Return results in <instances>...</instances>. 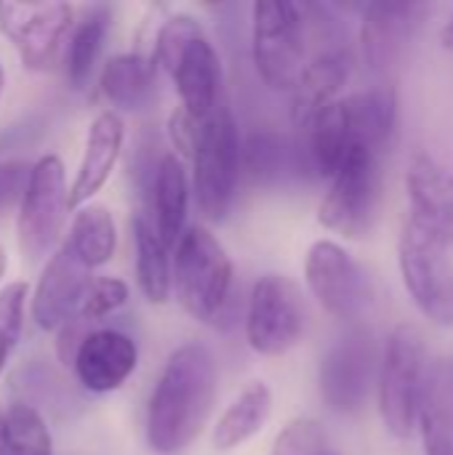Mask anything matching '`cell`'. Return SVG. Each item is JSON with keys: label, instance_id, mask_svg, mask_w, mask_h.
Here are the masks:
<instances>
[{"label": "cell", "instance_id": "34", "mask_svg": "<svg viewBox=\"0 0 453 455\" xmlns=\"http://www.w3.org/2000/svg\"><path fill=\"white\" fill-rule=\"evenodd\" d=\"M419 435H422V448L425 455H453V427L449 416L430 400L422 408L419 416Z\"/></svg>", "mask_w": 453, "mask_h": 455}, {"label": "cell", "instance_id": "32", "mask_svg": "<svg viewBox=\"0 0 453 455\" xmlns=\"http://www.w3.org/2000/svg\"><path fill=\"white\" fill-rule=\"evenodd\" d=\"M125 304H128V285L123 280H117V277H93L77 315L83 320H88V323H96V320L109 317L112 312H117Z\"/></svg>", "mask_w": 453, "mask_h": 455}, {"label": "cell", "instance_id": "22", "mask_svg": "<svg viewBox=\"0 0 453 455\" xmlns=\"http://www.w3.org/2000/svg\"><path fill=\"white\" fill-rule=\"evenodd\" d=\"M155 77H158V64L152 56L117 53L107 59V64L101 67L99 88L112 107L123 112H136L152 101Z\"/></svg>", "mask_w": 453, "mask_h": 455}, {"label": "cell", "instance_id": "35", "mask_svg": "<svg viewBox=\"0 0 453 455\" xmlns=\"http://www.w3.org/2000/svg\"><path fill=\"white\" fill-rule=\"evenodd\" d=\"M27 179H29V165H24L21 160L0 163V219L24 195Z\"/></svg>", "mask_w": 453, "mask_h": 455}, {"label": "cell", "instance_id": "14", "mask_svg": "<svg viewBox=\"0 0 453 455\" xmlns=\"http://www.w3.org/2000/svg\"><path fill=\"white\" fill-rule=\"evenodd\" d=\"M91 280V269L75 256L69 243L59 245V251L48 259L32 296V320L37 328L53 333L75 317Z\"/></svg>", "mask_w": 453, "mask_h": 455}, {"label": "cell", "instance_id": "5", "mask_svg": "<svg viewBox=\"0 0 453 455\" xmlns=\"http://www.w3.org/2000/svg\"><path fill=\"white\" fill-rule=\"evenodd\" d=\"M384 155L363 144L352 147L342 168L334 173L331 187L320 203L318 221L347 240L371 235L384 189Z\"/></svg>", "mask_w": 453, "mask_h": 455}, {"label": "cell", "instance_id": "20", "mask_svg": "<svg viewBox=\"0 0 453 455\" xmlns=\"http://www.w3.org/2000/svg\"><path fill=\"white\" fill-rule=\"evenodd\" d=\"M187 208H190V179L184 163L168 152L158 160L152 176V224L160 240L176 251L179 240L184 237L187 227Z\"/></svg>", "mask_w": 453, "mask_h": 455}, {"label": "cell", "instance_id": "11", "mask_svg": "<svg viewBox=\"0 0 453 455\" xmlns=\"http://www.w3.org/2000/svg\"><path fill=\"white\" fill-rule=\"evenodd\" d=\"M379 379L376 344L368 331L355 328L336 339L320 357L318 384L328 411L355 416L363 411L371 387Z\"/></svg>", "mask_w": 453, "mask_h": 455}, {"label": "cell", "instance_id": "12", "mask_svg": "<svg viewBox=\"0 0 453 455\" xmlns=\"http://www.w3.org/2000/svg\"><path fill=\"white\" fill-rule=\"evenodd\" d=\"M0 32L16 45L27 69H45L72 35L67 3H0Z\"/></svg>", "mask_w": 453, "mask_h": 455}, {"label": "cell", "instance_id": "16", "mask_svg": "<svg viewBox=\"0 0 453 455\" xmlns=\"http://www.w3.org/2000/svg\"><path fill=\"white\" fill-rule=\"evenodd\" d=\"M136 363H139V349L133 339L112 328H101V331H91L83 339L72 368L83 389L93 395H107L120 389L131 379Z\"/></svg>", "mask_w": 453, "mask_h": 455}, {"label": "cell", "instance_id": "27", "mask_svg": "<svg viewBox=\"0 0 453 455\" xmlns=\"http://www.w3.org/2000/svg\"><path fill=\"white\" fill-rule=\"evenodd\" d=\"M67 243L88 269L104 267L115 256V248H117V229L112 221V213L104 205L80 208L72 221Z\"/></svg>", "mask_w": 453, "mask_h": 455}, {"label": "cell", "instance_id": "28", "mask_svg": "<svg viewBox=\"0 0 453 455\" xmlns=\"http://www.w3.org/2000/svg\"><path fill=\"white\" fill-rule=\"evenodd\" d=\"M3 455H53L48 427L35 408L16 403L5 413Z\"/></svg>", "mask_w": 453, "mask_h": 455}, {"label": "cell", "instance_id": "39", "mask_svg": "<svg viewBox=\"0 0 453 455\" xmlns=\"http://www.w3.org/2000/svg\"><path fill=\"white\" fill-rule=\"evenodd\" d=\"M3 85H5V75H3V67H0V99H3Z\"/></svg>", "mask_w": 453, "mask_h": 455}, {"label": "cell", "instance_id": "21", "mask_svg": "<svg viewBox=\"0 0 453 455\" xmlns=\"http://www.w3.org/2000/svg\"><path fill=\"white\" fill-rule=\"evenodd\" d=\"M302 133H304L307 163L312 165L318 176H326V179H334V173L347 160L350 149L358 147L344 99L326 107L312 123L302 128Z\"/></svg>", "mask_w": 453, "mask_h": 455}, {"label": "cell", "instance_id": "2", "mask_svg": "<svg viewBox=\"0 0 453 455\" xmlns=\"http://www.w3.org/2000/svg\"><path fill=\"white\" fill-rule=\"evenodd\" d=\"M235 267L224 245L206 229L190 227L174 256V291L182 309L203 325H224L232 309Z\"/></svg>", "mask_w": 453, "mask_h": 455}, {"label": "cell", "instance_id": "1", "mask_svg": "<svg viewBox=\"0 0 453 455\" xmlns=\"http://www.w3.org/2000/svg\"><path fill=\"white\" fill-rule=\"evenodd\" d=\"M216 400V363L203 344L179 347L147 403V445L158 455L182 453L208 424Z\"/></svg>", "mask_w": 453, "mask_h": 455}, {"label": "cell", "instance_id": "23", "mask_svg": "<svg viewBox=\"0 0 453 455\" xmlns=\"http://www.w3.org/2000/svg\"><path fill=\"white\" fill-rule=\"evenodd\" d=\"M272 416V392L264 381H251L216 419L211 443L216 451L227 453L248 440H254Z\"/></svg>", "mask_w": 453, "mask_h": 455}, {"label": "cell", "instance_id": "29", "mask_svg": "<svg viewBox=\"0 0 453 455\" xmlns=\"http://www.w3.org/2000/svg\"><path fill=\"white\" fill-rule=\"evenodd\" d=\"M270 455H339V451L320 421L294 419L275 437Z\"/></svg>", "mask_w": 453, "mask_h": 455}, {"label": "cell", "instance_id": "6", "mask_svg": "<svg viewBox=\"0 0 453 455\" xmlns=\"http://www.w3.org/2000/svg\"><path fill=\"white\" fill-rule=\"evenodd\" d=\"M243 147L235 117L222 99L216 112L200 125L192 149V192L206 219L222 221L235 200Z\"/></svg>", "mask_w": 453, "mask_h": 455}, {"label": "cell", "instance_id": "7", "mask_svg": "<svg viewBox=\"0 0 453 455\" xmlns=\"http://www.w3.org/2000/svg\"><path fill=\"white\" fill-rule=\"evenodd\" d=\"M304 280L315 301L342 323H358L374 307L368 272L334 240H318L304 259Z\"/></svg>", "mask_w": 453, "mask_h": 455}, {"label": "cell", "instance_id": "31", "mask_svg": "<svg viewBox=\"0 0 453 455\" xmlns=\"http://www.w3.org/2000/svg\"><path fill=\"white\" fill-rule=\"evenodd\" d=\"M27 291V283H11L0 291V373L21 336Z\"/></svg>", "mask_w": 453, "mask_h": 455}, {"label": "cell", "instance_id": "26", "mask_svg": "<svg viewBox=\"0 0 453 455\" xmlns=\"http://www.w3.org/2000/svg\"><path fill=\"white\" fill-rule=\"evenodd\" d=\"M109 21H112L109 8L96 5L72 29L67 43V77L72 88H85V83L91 80L109 32Z\"/></svg>", "mask_w": 453, "mask_h": 455}, {"label": "cell", "instance_id": "13", "mask_svg": "<svg viewBox=\"0 0 453 455\" xmlns=\"http://www.w3.org/2000/svg\"><path fill=\"white\" fill-rule=\"evenodd\" d=\"M409 224L435 243L453 245V173L427 152H417L406 171Z\"/></svg>", "mask_w": 453, "mask_h": 455}, {"label": "cell", "instance_id": "9", "mask_svg": "<svg viewBox=\"0 0 453 455\" xmlns=\"http://www.w3.org/2000/svg\"><path fill=\"white\" fill-rule=\"evenodd\" d=\"M69 211L64 163L56 155H43L29 168L19 205V245L27 261H40L56 245Z\"/></svg>", "mask_w": 453, "mask_h": 455}, {"label": "cell", "instance_id": "3", "mask_svg": "<svg viewBox=\"0 0 453 455\" xmlns=\"http://www.w3.org/2000/svg\"><path fill=\"white\" fill-rule=\"evenodd\" d=\"M427 344L414 325H398L379 355V416L384 429L409 440L419 429V416L427 403Z\"/></svg>", "mask_w": 453, "mask_h": 455}, {"label": "cell", "instance_id": "37", "mask_svg": "<svg viewBox=\"0 0 453 455\" xmlns=\"http://www.w3.org/2000/svg\"><path fill=\"white\" fill-rule=\"evenodd\" d=\"M5 448V413H0V455Z\"/></svg>", "mask_w": 453, "mask_h": 455}, {"label": "cell", "instance_id": "24", "mask_svg": "<svg viewBox=\"0 0 453 455\" xmlns=\"http://www.w3.org/2000/svg\"><path fill=\"white\" fill-rule=\"evenodd\" d=\"M350 123L355 131V144L376 149L382 155L390 152L398 125V99L392 88H368L344 99Z\"/></svg>", "mask_w": 453, "mask_h": 455}, {"label": "cell", "instance_id": "10", "mask_svg": "<svg viewBox=\"0 0 453 455\" xmlns=\"http://www.w3.org/2000/svg\"><path fill=\"white\" fill-rule=\"evenodd\" d=\"M304 336V304L286 275H264L254 283L246 307V341L262 357L291 352Z\"/></svg>", "mask_w": 453, "mask_h": 455}, {"label": "cell", "instance_id": "36", "mask_svg": "<svg viewBox=\"0 0 453 455\" xmlns=\"http://www.w3.org/2000/svg\"><path fill=\"white\" fill-rule=\"evenodd\" d=\"M441 43H443L446 48H453V11L451 16L446 19V24L441 27Z\"/></svg>", "mask_w": 453, "mask_h": 455}, {"label": "cell", "instance_id": "25", "mask_svg": "<svg viewBox=\"0 0 453 455\" xmlns=\"http://www.w3.org/2000/svg\"><path fill=\"white\" fill-rule=\"evenodd\" d=\"M133 251H136V283L150 304H166L174 288V272L168 245L160 240L152 219L133 216Z\"/></svg>", "mask_w": 453, "mask_h": 455}, {"label": "cell", "instance_id": "15", "mask_svg": "<svg viewBox=\"0 0 453 455\" xmlns=\"http://www.w3.org/2000/svg\"><path fill=\"white\" fill-rule=\"evenodd\" d=\"M433 8L427 3H371L360 21V48L371 69L387 72L409 48Z\"/></svg>", "mask_w": 453, "mask_h": 455}, {"label": "cell", "instance_id": "30", "mask_svg": "<svg viewBox=\"0 0 453 455\" xmlns=\"http://www.w3.org/2000/svg\"><path fill=\"white\" fill-rule=\"evenodd\" d=\"M206 35L203 24L190 16V13H174L163 21V27L158 29V40H155V64L163 67L166 72L174 67V61L179 59V53L195 40Z\"/></svg>", "mask_w": 453, "mask_h": 455}, {"label": "cell", "instance_id": "33", "mask_svg": "<svg viewBox=\"0 0 453 455\" xmlns=\"http://www.w3.org/2000/svg\"><path fill=\"white\" fill-rule=\"evenodd\" d=\"M288 147L275 133H256L246 144V165L256 179L278 176L286 165Z\"/></svg>", "mask_w": 453, "mask_h": 455}, {"label": "cell", "instance_id": "19", "mask_svg": "<svg viewBox=\"0 0 453 455\" xmlns=\"http://www.w3.org/2000/svg\"><path fill=\"white\" fill-rule=\"evenodd\" d=\"M125 139V125L117 112L107 109L99 112L88 128L85 136V152L77 168V176L69 187V208H85V203L101 192L107 179L112 176V168L120 157Z\"/></svg>", "mask_w": 453, "mask_h": 455}, {"label": "cell", "instance_id": "8", "mask_svg": "<svg viewBox=\"0 0 453 455\" xmlns=\"http://www.w3.org/2000/svg\"><path fill=\"white\" fill-rule=\"evenodd\" d=\"M398 267L414 307L438 328H453V261L449 248L409 221L398 240Z\"/></svg>", "mask_w": 453, "mask_h": 455}, {"label": "cell", "instance_id": "18", "mask_svg": "<svg viewBox=\"0 0 453 455\" xmlns=\"http://www.w3.org/2000/svg\"><path fill=\"white\" fill-rule=\"evenodd\" d=\"M174 77L182 109L195 120H208L222 104V61L206 35L195 37L168 69Z\"/></svg>", "mask_w": 453, "mask_h": 455}, {"label": "cell", "instance_id": "38", "mask_svg": "<svg viewBox=\"0 0 453 455\" xmlns=\"http://www.w3.org/2000/svg\"><path fill=\"white\" fill-rule=\"evenodd\" d=\"M5 264H8V256H5V251H3V245H0V277L5 275Z\"/></svg>", "mask_w": 453, "mask_h": 455}, {"label": "cell", "instance_id": "4", "mask_svg": "<svg viewBox=\"0 0 453 455\" xmlns=\"http://www.w3.org/2000/svg\"><path fill=\"white\" fill-rule=\"evenodd\" d=\"M310 5L291 0H262L251 11V53L259 77L275 91H294L307 67Z\"/></svg>", "mask_w": 453, "mask_h": 455}, {"label": "cell", "instance_id": "17", "mask_svg": "<svg viewBox=\"0 0 453 455\" xmlns=\"http://www.w3.org/2000/svg\"><path fill=\"white\" fill-rule=\"evenodd\" d=\"M352 64L355 59L350 48L342 45H331L307 61L291 91V120L299 131L312 123L326 107L339 101V91L352 75Z\"/></svg>", "mask_w": 453, "mask_h": 455}]
</instances>
